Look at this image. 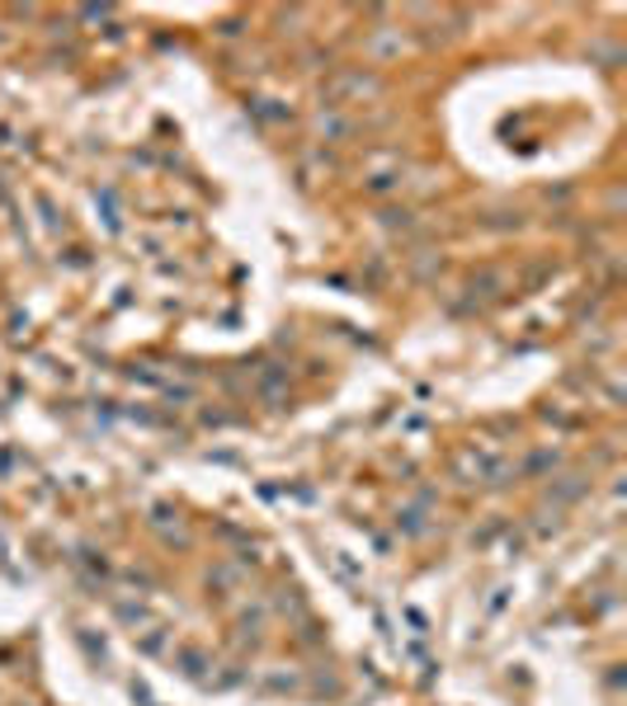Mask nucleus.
I'll list each match as a JSON object with an SVG mask.
<instances>
[{"mask_svg": "<svg viewBox=\"0 0 627 706\" xmlns=\"http://www.w3.org/2000/svg\"><path fill=\"white\" fill-rule=\"evenodd\" d=\"M363 95H378V76L373 71H363V66H350V71H336V76L326 81V99L336 104H359Z\"/></svg>", "mask_w": 627, "mask_h": 706, "instance_id": "f257e3e1", "label": "nucleus"}]
</instances>
